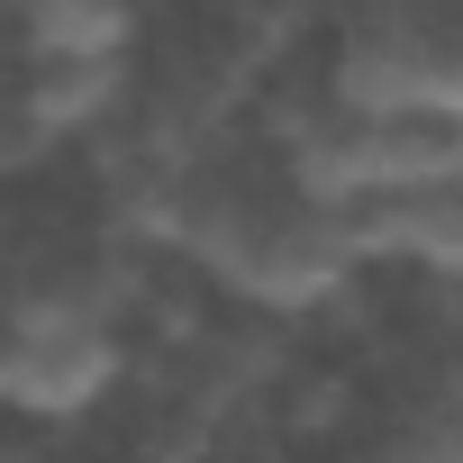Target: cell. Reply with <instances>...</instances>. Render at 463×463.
<instances>
[{"instance_id":"obj_1","label":"cell","mask_w":463,"mask_h":463,"mask_svg":"<svg viewBox=\"0 0 463 463\" xmlns=\"http://www.w3.org/2000/svg\"><path fill=\"white\" fill-rule=\"evenodd\" d=\"M173 255L209 264V282H227L255 309H327L345 282H354V237L345 218L300 200L291 182L282 191H255L218 164H191V191H182V227H173Z\"/></svg>"},{"instance_id":"obj_2","label":"cell","mask_w":463,"mask_h":463,"mask_svg":"<svg viewBox=\"0 0 463 463\" xmlns=\"http://www.w3.org/2000/svg\"><path fill=\"white\" fill-rule=\"evenodd\" d=\"M128 373L109 291L91 282H28L19 309L0 318V409L19 418H82L109 400V382Z\"/></svg>"},{"instance_id":"obj_3","label":"cell","mask_w":463,"mask_h":463,"mask_svg":"<svg viewBox=\"0 0 463 463\" xmlns=\"http://www.w3.org/2000/svg\"><path fill=\"white\" fill-rule=\"evenodd\" d=\"M445 37H454V19L418 10V0H373V10H354L345 37H336L327 100L354 109V118H382V109H418V100H436Z\"/></svg>"},{"instance_id":"obj_4","label":"cell","mask_w":463,"mask_h":463,"mask_svg":"<svg viewBox=\"0 0 463 463\" xmlns=\"http://www.w3.org/2000/svg\"><path fill=\"white\" fill-rule=\"evenodd\" d=\"M354 264H418L436 282H463V191H373L345 209Z\"/></svg>"},{"instance_id":"obj_5","label":"cell","mask_w":463,"mask_h":463,"mask_svg":"<svg viewBox=\"0 0 463 463\" xmlns=\"http://www.w3.org/2000/svg\"><path fill=\"white\" fill-rule=\"evenodd\" d=\"M354 173H364V200L373 191H463V118L436 100L354 118Z\"/></svg>"},{"instance_id":"obj_6","label":"cell","mask_w":463,"mask_h":463,"mask_svg":"<svg viewBox=\"0 0 463 463\" xmlns=\"http://www.w3.org/2000/svg\"><path fill=\"white\" fill-rule=\"evenodd\" d=\"M19 100H28V118L64 146V137H100V128H118V109H128V55H73V64H28V82H19Z\"/></svg>"},{"instance_id":"obj_7","label":"cell","mask_w":463,"mask_h":463,"mask_svg":"<svg viewBox=\"0 0 463 463\" xmlns=\"http://www.w3.org/2000/svg\"><path fill=\"white\" fill-rule=\"evenodd\" d=\"M28 64H73V55H128L137 10L128 0H10Z\"/></svg>"},{"instance_id":"obj_8","label":"cell","mask_w":463,"mask_h":463,"mask_svg":"<svg viewBox=\"0 0 463 463\" xmlns=\"http://www.w3.org/2000/svg\"><path fill=\"white\" fill-rule=\"evenodd\" d=\"M364 463H463V409H418V418H400Z\"/></svg>"},{"instance_id":"obj_9","label":"cell","mask_w":463,"mask_h":463,"mask_svg":"<svg viewBox=\"0 0 463 463\" xmlns=\"http://www.w3.org/2000/svg\"><path fill=\"white\" fill-rule=\"evenodd\" d=\"M46 155H55V137L28 118V100H19V82H10V91H0V182L28 173V164H46Z\"/></svg>"},{"instance_id":"obj_10","label":"cell","mask_w":463,"mask_h":463,"mask_svg":"<svg viewBox=\"0 0 463 463\" xmlns=\"http://www.w3.org/2000/svg\"><path fill=\"white\" fill-rule=\"evenodd\" d=\"M436 109H454V118H463V19H454V37H445V73H436Z\"/></svg>"},{"instance_id":"obj_11","label":"cell","mask_w":463,"mask_h":463,"mask_svg":"<svg viewBox=\"0 0 463 463\" xmlns=\"http://www.w3.org/2000/svg\"><path fill=\"white\" fill-rule=\"evenodd\" d=\"M364 10H373V0H364Z\"/></svg>"}]
</instances>
